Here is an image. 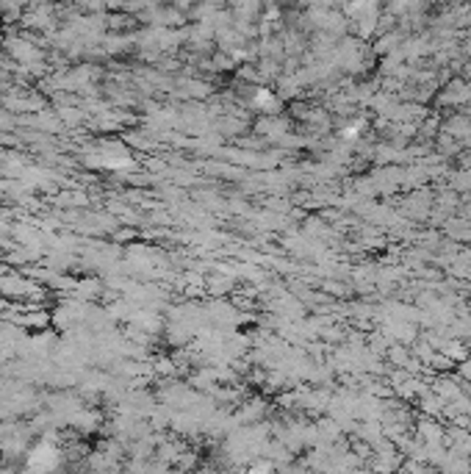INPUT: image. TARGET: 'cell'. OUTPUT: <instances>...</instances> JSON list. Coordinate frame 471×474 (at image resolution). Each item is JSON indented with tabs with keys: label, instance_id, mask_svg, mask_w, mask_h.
<instances>
[{
	"label": "cell",
	"instance_id": "cell-2",
	"mask_svg": "<svg viewBox=\"0 0 471 474\" xmlns=\"http://www.w3.org/2000/svg\"><path fill=\"white\" fill-rule=\"evenodd\" d=\"M8 48H11V56H17V59H22V62L39 59V50H36L34 45H28V42H8Z\"/></svg>",
	"mask_w": 471,
	"mask_h": 474
},
{
	"label": "cell",
	"instance_id": "cell-1",
	"mask_svg": "<svg viewBox=\"0 0 471 474\" xmlns=\"http://www.w3.org/2000/svg\"><path fill=\"white\" fill-rule=\"evenodd\" d=\"M59 461H61V452H59V447H53L50 441H42V444H36L31 452H28V469H53V466H59Z\"/></svg>",
	"mask_w": 471,
	"mask_h": 474
},
{
	"label": "cell",
	"instance_id": "cell-3",
	"mask_svg": "<svg viewBox=\"0 0 471 474\" xmlns=\"http://www.w3.org/2000/svg\"><path fill=\"white\" fill-rule=\"evenodd\" d=\"M255 106H258V108H275L277 103H275V97H272L269 89H258V92H255Z\"/></svg>",
	"mask_w": 471,
	"mask_h": 474
}]
</instances>
